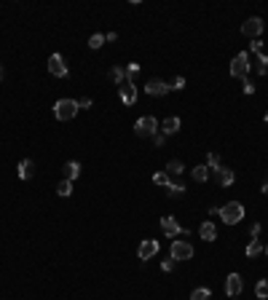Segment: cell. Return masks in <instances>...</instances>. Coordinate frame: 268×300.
<instances>
[{"mask_svg": "<svg viewBox=\"0 0 268 300\" xmlns=\"http://www.w3.org/2000/svg\"><path fill=\"white\" fill-rule=\"evenodd\" d=\"M265 124H268V113H265Z\"/></svg>", "mask_w": 268, "mask_h": 300, "instance_id": "cell-40", "label": "cell"}, {"mask_svg": "<svg viewBox=\"0 0 268 300\" xmlns=\"http://www.w3.org/2000/svg\"><path fill=\"white\" fill-rule=\"evenodd\" d=\"M180 126H183V124H180V118H177V115H169V118H164V121H161L158 132H161L164 137H172V134L180 132Z\"/></svg>", "mask_w": 268, "mask_h": 300, "instance_id": "cell-12", "label": "cell"}, {"mask_svg": "<svg viewBox=\"0 0 268 300\" xmlns=\"http://www.w3.org/2000/svg\"><path fill=\"white\" fill-rule=\"evenodd\" d=\"M212 177H215V183H218L220 188H231V185H233V179H236V174H233L228 166L215 169V171H212Z\"/></svg>", "mask_w": 268, "mask_h": 300, "instance_id": "cell-11", "label": "cell"}, {"mask_svg": "<svg viewBox=\"0 0 268 300\" xmlns=\"http://www.w3.org/2000/svg\"><path fill=\"white\" fill-rule=\"evenodd\" d=\"M169 86H172V91H180V89H185V78H183V75H177V78L172 81Z\"/></svg>", "mask_w": 268, "mask_h": 300, "instance_id": "cell-31", "label": "cell"}, {"mask_svg": "<svg viewBox=\"0 0 268 300\" xmlns=\"http://www.w3.org/2000/svg\"><path fill=\"white\" fill-rule=\"evenodd\" d=\"M118 97H121L124 105H134V102H137V86L134 83H124V86H121V91H118Z\"/></svg>", "mask_w": 268, "mask_h": 300, "instance_id": "cell-13", "label": "cell"}, {"mask_svg": "<svg viewBox=\"0 0 268 300\" xmlns=\"http://www.w3.org/2000/svg\"><path fill=\"white\" fill-rule=\"evenodd\" d=\"M153 183L167 188V185H169V174H167V171H155V174H153Z\"/></svg>", "mask_w": 268, "mask_h": 300, "instance_id": "cell-27", "label": "cell"}, {"mask_svg": "<svg viewBox=\"0 0 268 300\" xmlns=\"http://www.w3.org/2000/svg\"><path fill=\"white\" fill-rule=\"evenodd\" d=\"M175 263H177V260H172V257H167V260L161 263V271H164V273H172V271H175Z\"/></svg>", "mask_w": 268, "mask_h": 300, "instance_id": "cell-32", "label": "cell"}, {"mask_svg": "<svg viewBox=\"0 0 268 300\" xmlns=\"http://www.w3.org/2000/svg\"><path fill=\"white\" fill-rule=\"evenodd\" d=\"M0 81H3V65H0Z\"/></svg>", "mask_w": 268, "mask_h": 300, "instance_id": "cell-39", "label": "cell"}, {"mask_svg": "<svg viewBox=\"0 0 268 300\" xmlns=\"http://www.w3.org/2000/svg\"><path fill=\"white\" fill-rule=\"evenodd\" d=\"M209 297H212V292L206 287H196L191 292V300H209Z\"/></svg>", "mask_w": 268, "mask_h": 300, "instance_id": "cell-24", "label": "cell"}, {"mask_svg": "<svg viewBox=\"0 0 268 300\" xmlns=\"http://www.w3.org/2000/svg\"><path fill=\"white\" fill-rule=\"evenodd\" d=\"M19 177L22 179H32V177H35V161H32V158L19 161Z\"/></svg>", "mask_w": 268, "mask_h": 300, "instance_id": "cell-15", "label": "cell"}, {"mask_svg": "<svg viewBox=\"0 0 268 300\" xmlns=\"http://www.w3.org/2000/svg\"><path fill=\"white\" fill-rule=\"evenodd\" d=\"M137 73H140V65H137V62H132V65H129L126 67V75H129V83H134V75Z\"/></svg>", "mask_w": 268, "mask_h": 300, "instance_id": "cell-29", "label": "cell"}, {"mask_svg": "<svg viewBox=\"0 0 268 300\" xmlns=\"http://www.w3.org/2000/svg\"><path fill=\"white\" fill-rule=\"evenodd\" d=\"M161 250V244L155 242V238H145V242H140V250H137V257L140 260H150V257H155Z\"/></svg>", "mask_w": 268, "mask_h": 300, "instance_id": "cell-8", "label": "cell"}, {"mask_svg": "<svg viewBox=\"0 0 268 300\" xmlns=\"http://www.w3.org/2000/svg\"><path fill=\"white\" fill-rule=\"evenodd\" d=\"M161 230L167 236H177V233H183V228H180V222L175 217H161Z\"/></svg>", "mask_w": 268, "mask_h": 300, "instance_id": "cell-14", "label": "cell"}, {"mask_svg": "<svg viewBox=\"0 0 268 300\" xmlns=\"http://www.w3.org/2000/svg\"><path fill=\"white\" fill-rule=\"evenodd\" d=\"M247 73H249V54L241 51L231 59V75L233 78H247Z\"/></svg>", "mask_w": 268, "mask_h": 300, "instance_id": "cell-4", "label": "cell"}, {"mask_svg": "<svg viewBox=\"0 0 268 300\" xmlns=\"http://www.w3.org/2000/svg\"><path fill=\"white\" fill-rule=\"evenodd\" d=\"M57 193L62 196V199H67V196H73V183H70V179H62V183L57 185Z\"/></svg>", "mask_w": 268, "mask_h": 300, "instance_id": "cell-23", "label": "cell"}, {"mask_svg": "<svg viewBox=\"0 0 268 300\" xmlns=\"http://www.w3.org/2000/svg\"><path fill=\"white\" fill-rule=\"evenodd\" d=\"M48 73L54 75V78H67V75H70V67L65 65L62 54H51L48 56Z\"/></svg>", "mask_w": 268, "mask_h": 300, "instance_id": "cell-5", "label": "cell"}, {"mask_svg": "<svg viewBox=\"0 0 268 300\" xmlns=\"http://www.w3.org/2000/svg\"><path fill=\"white\" fill-rule=\"evenodd\" d=\"M167 191H169V196H175V199H177V196L185 193V185H183V183H169Z\"/></svg>", "mask_w": 268, "mask_h": 300, "instance_id": "cell-25", "label": "cell"}, {"mask_svg": "<svg viewBox=\"0 0 268 300\" xmlns=\"http://www.w3.org/2000/svg\"><path fill=\"white\" fill-rule=\"evenodd\" d=\"M75 113H78V99H59L54 105L57 121H73Z\"/></svg>", "mask_w": 268, "mask_h": 300, "instance_id": "cell-2", "label": "cell"}, {"mask_svg": "<svg viewBox=\"0 0 268 300\" xmlns=\"http://www.w3.org/2000/svg\"><path fill=\"white\" fill-rule=\"evenodd\" d=\"M198 236H201L204 242H215V238H218V228H215V222H201Z\"/></svg>", "mask_w": 268, "mask_h": 300, "instance_id": "cell-16", "label": "cell"}, {"mask_svg": "<svg viewBox=\"0 0 268 300\" xmlns=\"http://www.w3.org/2000/svg\"><path fill=\"white\" fill-rule=\"evenodd\" d=\"M206 166H209V171H215V169H220V166H223L218 153H209V158H206Z\"/></svg>", "mask_w": 268, "mask_h": 300, "instance_id": "cell-26", "label": "cell"}, {"mask_svg": "<svg viewBox=\"0 0 268 300\" xmlns=\"http://www.w3.org/2000/svg\"><path fill=\"white\" fill-rule=\"evenodd\" d=\"M241 86H244V94H255V83H252V81L244 78V83H241Z\"/></svg>", "mask_w": 268, "mask_h": 300, "instance_id": "cell-34", "label": "cell"}, {"mask_svg": "<svg viewBox=\"0 0 268 300\" xmlns=\"http://www.w3.org/2000/svg\"><path fill=\"white\" fill-rule=\"evenodd\" d=\"M241 289H244V279H241L239 273H228V279H226V295L228 297H239Z\"/></svg>", "mask_w": 268, "mask_h": 300, "instance_id": "cell-9", "label": "cell"}, {"mask_svg": "<svg viewBox=\"0 0 268 300\" xmlns=\"http://www.w3.org/2000/svg\"><path fill=\"white\" fill-rule=\"evenodd\" d=\"M265 255H268V247H265Z\"/></svg>", "mask_w": 268, "mask_h": 300, "instance_id": "cell-41", "label": "cell"}, {"mask_svg": "<svg viewBox=\"0 0 268 300\" xmlns=\"http://www.w3.org/2000/svg\"><path fill=\"white\" fill-rule=\"evenodd\" d=\"M191 174H193L196 183H206V179H209V166H204V164H201V166H196Z\"/></svg>", "mask_w": 268, "mask_h": 300, "instance_id": "cell-20", "label": "cell"}, {"mask_svg": "<svg viewBox=\"0 0 268 300\" xmlns=\"http://www.w3.org/2000/svg\"><path fill=\"white\" fill-rule=\"evenodd\" d=\"M78 110H91V99H89V97L78 99Z\"/></svg>", "mask_w": 268, "mask_h": 300, "instance_id": "cell-33", "label": "cell"}, {"mask_svg": "<svg viewBox=\"0 0 268 300\" xmlns=\"http://www.w3.org/2000/svg\"><path fill=\"white\" fill-rule=\"evenodd\" d=\"M255 295H257V300H268V279H260L255 284Z\"/></svg>", "mask_w": 268, "mask_h": 300, "instance_id": "cell-21", "label": "cell"}, {"mask_svg": "<svg viewBox=\"0 0 268 300\" xmlns=\"http://www.w3.org/2000/svg\"><path fill=\"white\" fill-rule=\"evenodd\" d=\"M263 19L260 16H249V19L241 24V35H247V38H252V40H257V35L263 32Z\"/></svg>", "mask_w": 268, "mask_h": 300, "instance_id": "cell-6", "label": "cell"}, {"mask_svg": "<svg viewBox=\"0 0 268 300\" xmlns=\"http://www.w3.org/2000/svg\"><path fill=\"white\" fill-rule=\"evenodd\" d=\"M185 171V166H183V161H177V158H172L169 164H167V174L169 177H180Z\"/></svg>", "mask_w": 268, "mask_h": 300, "instance_id": "cell-19", "label": "cell"}, {"mask_svg": "<svg viewBox=\"0 0 268 300\" xmlns=\"http://www.w3.org/2000/svg\"><path fill=\"white\" fill-rule=\"evenodd\" d=\"M220 220L226 222V225H236V222L244 220V207H241V201H228L226 207L220 209Z\"/></svg>", "mask_w": 268, "mask_h": 300, "instance_id": "cell-1", "label": "cell"}, {"mask_svg": "<svg viewBox=\"0 0 268 300\" xmlns=\"http://www.w3.org/2000/svg\"><path fill=\"white\" fill-rule=\"evenodd\" d=\"M249 233H252V238H257V236H260V222H255V225H252V230H249Z\"/></svg>", "mask_w": 268, "mask_h": 300, "instance_id": "cell-37", "label": "cell"}, {"mask_svg": "<svg viewBox=\"0 0 268 300\" xmlns=\"http://www.w3.org/2000/svg\"><path fill=\"white\" fill-rule=\"evenodd\" d=\"M252 51H255L257 56H263V43L260 40H252Z\"/></svg>", "mask_w": 268, "mask_h": 300, "instance_id": "cell-35", "label": "cell"}, {"mask_svg": "<svg viewBox=\"0 0 268 300\" xmlns=\"http://www.w3.org/2000/svg\"><path fill=\"white\" fill-rule=\"evenodd\" d=\"M260 191H263V196H268V177L263 179V185H260Z\"/></svg>", "mask_w": 268, "mask_h": 300, "instance_id": "cell-38", "label": "cell"}, {"mask_svg": "<svg viewBox=\"0 0 268 300\" xmlns=\"http://www.w3.org/2000/svg\"><path fill=\"white\" fill-rule=\"evenodd\" d=\"M62 171H65V179H70V183H73V179L81 174V164H78V161H67Z\"/></svg>", "mask_w": 268, "mask_h": 300, "instance_id": "cell-18", "label": "cell"}, {"mask_svg": "<svg viewBox=\"0 0 268 300\" xmlns=\"http://www.w3.org/2000/svg\"><path fill=\"white\" fill-rule=\"evenodd\" d=\"M158 121H155V115H142L140 121L134 124V134L137 137H153V134H158Z\"/></svg>", "mask_w": 268, "mask_h": 300, "instance_id": "cell-3", "label": "cell"}, {"mask_svg": "<svg viewBox=\"0 0 268 300\" xmlns=\"http://www.w3.org/2000/svg\"><path fill=\"white\" fill-rule=\"evenodd\" d=\"M153 142H155V145H158V148H161V145L167 142V137H164V134L158 132V134H153Z\"/></svg>", "mask_w": 268, "mask_h": 300, "instance_id": "cell-36", "label": "cell"}, {"mask_svg": "<svg viewBox=\"0 0 268 300\" xmlns=\"http://www.w3.org/2000/svg\"><path fill=\"white\" fill-rule=\"evenodd\" d=\"M193 257V244L191 242H172V260H191Z\"/></svg>", "mask_w": 268, "mask_h": 300, "instance_id": "cell-7", "label": "cell"}, {"mask_svg": "<svg viewBox=\"0 0 268 300\" xmlns=\"http://www.w3.org/2000/svg\"><path fill=\"white\" fill-rule=\"evenodd\" d=\"M172 91V86L167 81H161V78H153L148 86H145V94L148 97H164V94H169Z\"/></svg>", "mask_w": 268, "mask_h": 300, "instance_id": "cell-10", "label": "cell"}, {"mask_svg": "<svg viewBox=\"0 0 268 300\" xmlns=\"http://www.w3.org/2000/svg\"><path fill=\"white\" fill-rule=\"evenodd\" d=\"M257 73H260V75H268V56H260V59H257Z\"/></svg>", "mask_w": 268, "mask_h": 300, "instance_id": "cell-30", "label": "cell"}, {"mask_svg": "<svg viewBox=\"0 0 268 300\" xmlns=\"http://www.w3.org/2000/svg\"><path fill=\"white\" fill-rule=\"evenodd\" d=\"M244 252H247V257H257V255L263 252V244L257 242V238H252V242L247 244V250H244Z\"/></svg>", "mask_w": 268, "mask_h": 300, "instance_id": "cell-22", "label": "cell"}, {"mask_svg": "<svg viewBox=\"0 0 268 300\" xmlns=\"http://www.w3.org/2000/svg\"><path fill=\"white\" fill-rule=\"evenodd\" d=\"M89 46L91 48H102V46H105V35H91L89 38Z\"/></svg>", "mask_w": 268, "mask_h": 300, "instance_id": "cell-28", "label": "cell"}, {"mask_svg": "<svg viewBox=\"0 0 268 300\" xmlns=\"http://www.w3.org/2000/svg\"><path fill=\"white\" fill-rule=\"evenodd\" d=\"M108 75H110V81H113V83H118V86L129 83V75H126V70H124V67H113V70H110Z\"/></svg>", "mask_w": 268, "mask_h": 300, "instance_id": "cell-17", "label": "cell"}]
</instances>
